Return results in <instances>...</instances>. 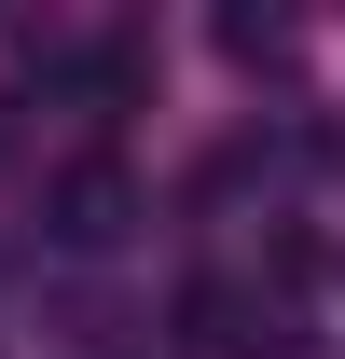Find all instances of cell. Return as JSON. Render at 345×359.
Instances as JSON below:
<instances>
[{
    "label": "cell",
    "mask_w": 345,
    "mask_h": 359,
    "mask_svg": "<svg viewBox=\"0 0 345 359\" xmlns=\"http://www.w3.org/2000/svg\"><path fill=\"white\" fill-rule=\"evenodd\" d=\"M125 222H138V180L111 166V152L55 180V235H69V249H111V235H125Z\"/></svg>",
    "instance_id": "6da1fadb"
}]
</instances>
